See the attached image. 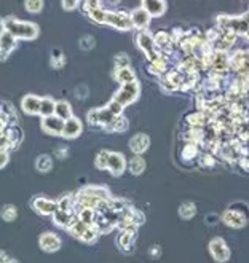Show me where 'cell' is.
Segmentation results:
<instances>
[{
    "instance_id": "1",
    "label": "cell",
    "mask_w": 249,
    "mask_h": 263,
    "mask_svg": "<svg viewBox=\"0 0 249 263\" xmlns=\"http://www.w3.org/2000/svg\"><path fill=\"white\" fill-rule=\"evenodd\" d=\"M3 29L15 35L18 40H35L40 34V29L35 23L23 21L15 16L3 18Z\"/></svg>"
},
{
    "instance_id": "2",
    "label": "cell",
    "mask_w": 249,
    "mask_h": 263,
    "mask_svg": "<svg viewBox=\"0 0 249 263\" xmlns=\"http://www.w3.org/2000/svg\"><path fill=\"white\" fill-rule=\"evenodd\" d=\"M139 94H140V85L138 83V80H134V81L121 85L118 91L113 94L112 101H115L117 104H120L121 107L125 108L130 104H133V102H136L138 98H139Z\"/></svg>"
},
{
    "instance_id": "3",
    "label": "cell",
    "mask_w": 249,
    "mask_h": 263,
    "mask_svg": "<svg viewBox=\"0 0 249 263\" xmlns=\"http://www.w3.org/2000/svg\"><path fill=\"white\" fill-rule=\"evenodd\" d=\"M115 117H117V113H115L109 105H104L99 108H91L86 115V121L91 126H104L106 128Z\"/></svg>"
},
{
    "instance_id": "4",
    "label": "cell",
    "mask_w": 249,
    "mask_h": 263,
    "mask_svg": "<svg viewBox=\"0 0 249 263\" xmlns=\"http://www.w3.org/2000/svg\"><path fill=\"white\" fill-rule=\"evenodd\" d=\"M104 24L111 26V27L117 30H130L133 29L131 15L123 11H106V21Z\"/></svg>"
},
{
    "instance_id": "5",
    "label": "cell",
    "mask_w": 249,
    "mask_h": 263,
    "mask_svg": "<svg viewBox=\"0 0 249 263\" xmlns=\"http://www.w3.org/2000/svg\"><path fill=\"white\" fill-rule=\"evenodd\" d=\"M136 45L139 47V50L147 56V59H149V61H152L153 57L160 53V50L157 48V45H155V40H153V35H150L147 30H140L139 32L138 37H136Z\"/></svg>"
},
{
    "instance_id": "6",
    "label": "cell",
    "mask_w": 249,
    "mask_h": 263,
    "mask_svg": "<svg viewBox=\"0 0 249 263\" xmlns=\"http://www.w3.org/2000/svg\"><path fill=\"white\" fill-rule=\"evenodd\" d=\"M222 220L230 228H243L248 222V214H243L241 210L235 208H228L222 215Z\"/></svg>"
},
{
    "instance_id": "7",
    "label": "cell",
    "mask_w": 249,
    "mask_h": 263,
    "mask_svg": "<svg viewBox=\"0 0 249 263\" xmlns=\"http://www.w3.org/2000/svg\"><path fill=\"white\" fill-rule=\"evenodd\" d=\"M40 126H42V131L50 134V136H62L64 120L57 117V115H50V117L42 118Z\"/></svg>"
},
{
    "instance_id": "8",
    "label": "cell",
    "mask_w": 249,
    "mask_h": 263,
    "mask_svg": "<svg viewBox=\"0 0 249 263\" xmlns=\"http://www.w3.org/2000/svg\"><path fill=\"white\" fill-rule=\"evenodd\" d=\"M209 252L213 255V259L219 263H223L230 259V249L222 238H214L209 242Z\"/></svg>"
},
{
    "instance_id": "9",
    "label": "cell",
    "mask_w": 249,
    "mask_h": 263,
    "mask_svg": "<svg viewBox=\"0 0 249 263\" xmlns=\"http://www.w3.org/2000/svg\"><path fill=\"white\" fill-rule=\"evenodd\" d=\"M126 158L123 153H117V152H111L109 153V161H107V171L111 172L112 176H121L126 169Z\"/></svg>"
},
{
    "instance_id": "10",
    "label": "cell",
    "mask_w": 249,
    "mask_h": 263,
    "mask_svg": "<svg viewBox=\"0 0 249 263\" xmlns=\"http://www.w3.org/2000/svg\"><path fill=\"white\" fill-rule=\"evenodd\" d=\"M18 38L10 34L8 30H2L0 32V61H5L6 57L11 54V51L16 48Z\"/></svg>"
},
{
    "instance_id": "11",
    "label": "cell",
    "mask_w": 249,
    "mask_h": 263,
    "mask_svg": "<svg viewBox=\"0 0 249 263\" xmlns=\"http://www.w3.org/2000/svg\"><path fill=\"white\" fill-rule=\"evenodd\" d=\"M130 15H131V23H133L134 29L147 30V27H149V24L152 21V15L144 8V6H139V8L133 10Z\"/></svg>"
},
{
    "instance_id": "12",
    "label": "cell",
    "mask_w": 249,
    "mask_h": 263,
    "mask_svg": "<svg viewBox=\"0 0 249 263\" xmlns=\"http://www.w3.org/2000/svg\"><path fill=\"white\" fill-rule=\"evenodd\" d=\"M130 150L134 153V155H142L150 147V137L144 132H138L130 139Z\"/></svg>"
},
{
    "instance_id": "13",
    "label": "cell",
    "mask_w": 249,
    "mask_h": 263,
    "mask_svg": "<svg viewBox=\"0 0 249 263\" xmlns=\"http://www.w3.org/2000/svg\"><path fill=\"white\" fill-rule=\"evenodd\" d=\"M83 131L82 120L77 117H70L67 120H64V130H62V137L66 139H77Z\"/></svg>"
},
{
    "instance_id": "14",
    "label": "cell",
    "mask_w": 249,
    "mask_h": 263,
    "mask_svg": "<svg viewBox=\"0 0 249 263\" xmlns=\"http://www.w3.org/2000/svg\"><path fill=\"white\" fill-rule=\"evenodd\" d=\"M32 208L40 215H53L57 209V201L48 200V198H35L32 201Z\"/></svg>"
},
{
    "instance_id": "15",
    "label": "cell",
    "mask_w": 249,
    "mask_h": 263,
    "mask_svg": "<svg viewBox=\"0 0 249 263\" xmlns=\"http://www.w3.org/2000/svg\"><path fill=\"white\" fill-rule=\"evenodd\" d=\"M38 244H40V249L45 252H56L61 247V239L55 233H43L40 235Z\"/></svg>"
},
{
    "instance_id": "16",
    "label": "cell",
    "mask_w": 249,
    "mask_h": 263,
    "mask_svg": "<svg viewBox=\"0 0 249 263\" xmlns=\"http://www.w3.org/2000/svg\"><path fill=\"white\" fill-rule=\"evenodd\" d=\"M40 101L42 98H38L37 94L24 96L21 101V110L26 115H38V112H40Z\"/></svg>"
},
{
    "instance_id": "17",
    "label": "cell",
    "mask_w": 249,
    "mask_h": 263,
    "mask_svg": "<svg viewBox=\"0 0 249 263\" xmlns=\"http://www.w3.org/2000/svg\"><path fill=\"white\" fill-rule=\"evenodd\" d=\"M134 241H136V228H125V230H121V233L118 235L117 244L120 249H123L125 252H130Z\"/></svg>"
},
{
    "instance_id": "18",
    "label": "cell",
    "mask_w": 249,
    "mask_h": 263,
    "mask_svg": "<svg viewBox=\"0 0 249 263\" xmlns=\"http://www.w3.org/2000/svg\"><path fill=\"white\" fill-rule=\"evenodd\" d=\"M142 6L152 15V18L163 16L166 11V2L165 0H142Z\"/></svg>"
},
{
    "instance_id": "19",
    "label": "cell",
    "mask_w": 249,
    "mask_h": 263,
    "mask_svg": "<svg viewBox=\"0 0 249 263\" xmlns=\"http://www.w3.org/2000/svg\"><path fill=\"white\" fill-rule=\"evenodd\" d=\"M153 40H155L157 48L160 51H163V53H166V54L171 51V45L174 43V42H172V38H171V34H168V32H165V30H158L157 34L153 35Z\"/></svg>"
},
{
    "instance_id": "20",
    "label": "cell",
    "mask_w": 249,
    "mask_h": 263,
    "mask_svg": "<svg viewBox=\"0 0 249 263\" xmlns=\"http://www.w3.org/2000/svg\"><path fill=\"white\" fill-rule=\"evenodd\" d=\"M113 79L117 80L120 85H125V83H130L136 80V72L128 66V67H120L113 70Z\"/></svg>"
},
{
    "instance_id": "21",
    "label": "cell",
    "mask_w": 249,
    "mask_h": 263,
    "mask_svg": "<svg viewBox=\"0 0 249 263\" xmlns=\"http://www.w3.org/2000/svg\"><path fill=\"white\" fill-rule=\"evenodd\" d=\"M128 128H130V123H128V120L123 117V115H117L111 123H109L104 130L109 131V132H125Z\"/></svg>"
},
{
    "instance_id": "22",
    "label": "cell",
    "mask_w": 249,
    "mask_h": 263,
    "mask_svg": "<svg viewBox=\"0 0 249 263\" xmlns=\"http://www.w3.org/2000/svg\"><path fill=\"white\" fill-rule=\"evenodd\" d=\"M128 168L133 176H140L145 171V159L140 155H134L128 163Z\"/></svg>"
},
{
    "instance_id": "23",
    "label": "cell",
    "mask_w": 249,
    "mask_h": 263,
    "mask_svg": "<svg viewBox=\"0 0 249 263\" xmlns=\"http://www.w3.org/2000/svg\"><path fill=\"white\" fill-rule=\"evenodd\" d=\"M55 107H56V101L50 96H45L40 101V112L38 115L43 118V117H50V115H55Z\"/></svg>"
},
{
    "instance_id": "24",
    "label": "cell",
    "mask_w": 249,
    "mask_h": 263,
    "mask_svg": "<svg viewBox=\"0 0 249 263\" xmlns=\"http://www.w3.org/2000/svg\"><path fill=\"white\" fill-rule=\"evenodd\" d=\"M55 115H57V117L62 120L70 118L72 117V105H70L67 101H56Z\"/></svg>"
},
{
    "instance_id": "25",
    "label": "cell",
    "mask_w": 249,
    "mask_h": 263,
    "mask_svg": "<svg viewBox=\"0 0 249 263\" xmlns=\"http://www.w3.org/2000/svg\"><path fill=\"white\" fill-rule=\"evenodd\" d=\"M53 168V159H51L50 155H38L37 159H35V169L38 172H48Z\"/></svg>"
},
{
    "instance_id": "26",
    "label": "cell",
    "mask_w": 249,
    "mask_h": 263,
    "mask_svg": "<svg viewBox=\"0 0 249 263\" xmlns=\"http://www.w3.org/2000/svg\"><path fill=\"white\" fill-rule=\"evenodd\" d=\"M86 15L96 24H104V21H106V10L101 8V6H93V8H88Z\"/></svg>"
},
{
    "instance_id": "27",
    "label": "cell",
    "mask_w": 249,
    "mask_h": 263,
    "mask_svg": "<svg viewBox=\"0 0 249 263\" xmlns=\"http://www.w3.org/2000/svg\"><path fill=\"white\" fill-rule=\"evenodd\" d=\"M200 155V150H198V144L195 142H187L182 149V158L185 161H190V159H195Z\"/></svg>"
},
{
    "instance_id": "28",
    "label": "cell",
    "mask_w": 249,
    "mask_h": 263,
    "mask_svg": "<svg viewBox=\"0 0 249 263\" xmlns=\"http://www.w3.org/2000/svg\"><path fill=\"white\" fill-rule=\"evenodd\" d=\"M196 214V206L194 203H182L181 206H179V215H181V219H185V220H189L192 219Z\"/></svg>"
},
{
    "instance_id": "29",
    "label": "cell",
    "mask_w": 249,
    "mask_h": 263,
    "mask_svg": "<svg viewBox=\"0 0 249 263\" xmlns=\"http://www.w3.org/2000/svg\"><path fill=\"white\" fill-rule=\"evenodd\" d=\"M50 62H51V67L53 69H61V67H64V64H66V56H64L61 50H53L51 51Z\"/></svg>"
},
{
    "instance_id": "30",
    "label": "cell",
    "mask_w": 249,
    "mask_h": 263,
    "mask_svg": "<svg viewBox=\"0 0 249 263\" xmlns=\"http://www.w3.org/2000/svg\"><path fill=\"white\" fill-rule=\"evenodd\" d=\"M0 215L5 222H13L18 217V209L13 204H6V206H2L0 209Z\"/></svg>"
},
{
    "instance_id": "31",
    "label": "cell",
    "mask_w": 249,
    "mask_h": 263,
    "mask_svg": "<svg viewBox=\"0 0 249 263\" xmlns=\"http://www.w3.org/2000/svg\"><path fill=\"white\" fill-rule=\"evenodd\" d=\"M208 121L206 115H204V112H196V113H192L190 117L187 118V123L192 126V128H201L204 126V123Z\"/></svg>"
},
{
    "instance_id": "32",
    "label": "cell",
    "mask_w": 249,
    "mask_h": 263,
    "mask_svg": "<svg viewBox=\"0 0 249 263\" xmlns=\"http://www.w3.org/2000/svg\"><path fill=\"white\" fill-rule=\"evenodd\" d=\"M45 6V0H24V8L28 10L29 13H40Z\"/></svg>"
},
{
    "instance_id": "33",
    "label": "cell",
    "mask_w": 249,
    "mask_h": 263,
    "mask_svg": "<svg viewBox=\"0 0 249 263\" xmlns=\"http://www.w3.org/2000/svg\"><path fill=\"white\" fill-rule=\"evenodd\" d=\"M109 153L107 150H101L94 158V164L98 169H107V161H109Z\"/></svg>"
},
{
    "instance_id": "34",
    "label": "cell",
    "mask_w": 249,
    "mask_h": 263,
    "mask_svg": "<svg viewBox=\"0 0 249 263\" xmlns=\"http://www.w3.org/2000/svg\"><path fill=\"white\" fill-rule=\"evenodd\" d=\"M113 64H115V69L128 67L130 66V56H128L126 53H117L113 57Z\"/></svg>"
},
{
    "instance_id": "35",
    "label": "cell",
    "mask_w": 249,
    "mask_h": 263,
    "mask_svg": "<svg viewBox=\"0 0 249 263\" xmlns=\"http://www.w3.org/2000/svg\"><path fill=\"white\" fill-rule=\"evenodd\" d=\"M79 45H80L82 50L89 51V50H93V48L96 47V40H94V37H91V35H83V37L80 38Z\"/></svg>"
},
{
    "instance_id": "36",
    "label": "cell",
    "mask_w": 249,
    "mask_h": 263,
    "mask_svg": "<svg viewBox=\"0 0 249 263\" xmlns=\"http://www.w3.org/2000/svg\"><path fill=\"white\" fill-rule=\"evenodd\" d=\"M200 164L206 166V168H213V166L216 164V161H214V158L211 157V153H203V155L200 157Z\"/></svg>"
},
{
    "instance_id": "37",
    "label": "cell",
    "mask_w": 249,
    "mask_h": 263,
    "mask_svg": "<svg viewBox=\"0 0 249 263\" xmlns=\"http://www.w3.org/2000/svg\"><path fill=\"white\" fill-rule=\"evenodd\" d=\"M10 161V153L6 149H0V169H3Z\"/></svg>"
},
{
    "instance_id": "38",
    "label": "cell",
    "mask_w": 249,
    "mask_h": 263,
    "mask_svg": "<svg viewBox=\"0 0 249 263\" xmlns=\"http://www.w3.org/2000/svg\"><path fill=\"white\" fill-rule=\"evenodd\" d=\"M80 0H62V8L67 10V11H72L79 6Z\"/></svg>"
},
{
    "instance_id": "39",
    "label": "cell",
    "mask_w": 249,
    "mask_h": 263,
    "mask_svg": "<svg viewBox=\"0 0 249 263\" xmlns=\"http://www.w3.org/2000/svg\"><path fill=\"white\" fill-rule=\"evenodd\" d=\"M75 96L79 99H85L88 98V88L85 85H80V86H77L75 88Z\"/></svg>"
},
{
    "instance_id": "40",
    "label": "cell",
    "mask_w": 249,
    "mask_h": 263,
    "mask_svg": "<svg viewBox=\"0 0 249 263\" xmlns=\"http://www.w3.org/2000/svg\"><path fill=\"white\" fill-rule=\"evenodd\" d=\"M55 157L57 159H64V158H67L69 157V150H67V147H57V149L55 150Z\"/></svg>"
},
{
    "instance_id": "41",
    "label": "cell",
    "mask_w": 249,
    "mask_h": 263,
    "mask_svg": "<svg viewBox=\"0 0 249 263\" xmlns=\"http://www.w3.org/2000/svg\"><path fill=\"white\" fill-rule=\"evenodd\" d=\"M99 2H101V0H85V10L93 8V6H101Z\"/></svg>"
},
{
    "instance_id": "42",
    "label": "cell",
    "mask_w": 249,
    "mask_h": 263,
    "mask_svg": "<svg viewBox=\"0 0 249 263\" xmlns=\"http://www.w3.org/2000/svg\"><path fill=\"white\" fill-rule=\"evenodd\" d=\"M157 251H160V247H158V246H153V247H152V252H150L152 257H157V255H158Z\"/></svg>"
},
{
    "instance_id": "43",
    "label": "cell",
    "mask_w": 249,
    "mask_h": 263,
    "mask_svg": "<svg viewBox=\"0 0 249 263\" xmlns=\"http://www.w3.org/2000/svg\"><path fill=\"white\" fill-rule=\"evenodd\" d=\"M3 30V18H0V32Z\"/></svg>"
}]
</instances>
